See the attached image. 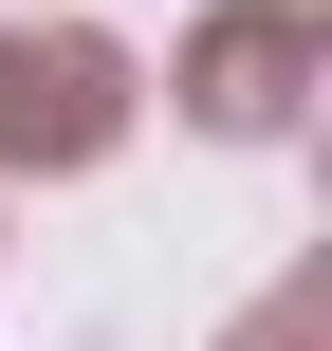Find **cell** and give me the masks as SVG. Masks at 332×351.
Masks as SVG:
<instances>
[{"label":"cell","instance_id":"1","mask_svg":"<svg viewBox=\"0 0 332 351\" xmlns=\"http://www.w3.org/2000/svg\"><path fill=\"white\" fill-rule=\"evenodd\" d=\"M129 130V56L92 19H0V167H92Z\"/></svg>","mask_w":332,"mask_h":351},{"label":"cell","instance_id":"2","mask_svg":"<svg viewBox=\"0 0 332 351\" xmlns=\"http://www.w3.org/2000/svg\"><path fill=\"white\" fill-rule=\"evenodd\" d=\"M296 74H314V19H296V0H240V19H203L185 111H203V130H277V111H296Z\"/></svg>","mask_w":332,"mask_h":351},{"label":"cell","instance_id":"3","mask_svg":"<svg viewBox=\"0 0 332 351\" xmlns=\"http://www.w3.org/2000/svg\"><path fill=\"white\" fill-rule=\"evenodd\" d=\"M240 351H332V278H296L277 315H240Z\"/></svg>","mask_w":332,"mask_h":351}]
</instances>
